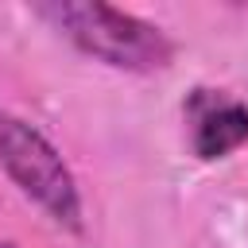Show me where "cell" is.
I'll return each mask as SVG.
<instances>
[{
  "instance_id": "6da1fadb",
  "label": "cell",
  "mask_w": 248,
  "mask_h": 248,
  "mask_svg": "<svg viewBox=\"0 0 248 248\" xmlns=\"http://www.w3.org/2000/svg\"><path fill=\"white\" fill-rule=\"evenodd\" d=\"M81 54L124 74H159L174 62V43L163 27L101 4V0H50L35 8Z\"/></svg>"
},
{
  "instance_id": "7a4b0ae2",
  "label": "cell",
  "mask_w": 248,
  "mask_h": 248,
  "mask_svg": "<svg viewBox=\"0 0 248 248\" xmlns=\"http://www.w3.org/2000/svg\"><path fill=\"white\" fill-rule=\"evenodd\" d=\"M0 170L31 198L50 221L81 229V190L62 151L23 116L0 108Z\"/></svg>"
},
{
  "instance_id": "3957f363",
  "label": "cell",
  "mask_w": 248,
  "mask_h": 248,
  "mask_svg": "<svg viewBox=\"0 0 248 248\" xmlns=\"http://www.w3.org/2000/svg\"><path fill=\"white\" fill-rule=\"evenodd\" d=\"M186 136L198 159H229L248 143V105L225 89H194L182 105Z\"/></svg>"
},
{
  "instance_id": "277c9868",
  "label": "cell",
  "mask_w": 248,
  "mask_h": 248,
  "mask_svg": "<svg viewBox=\"0 0 248 248\" xmlns=\"http://www.w3.org/2000/svg\"><path fill=\"white\" fill-rule=\"evenodd\" d=\"M0 248H16V244H8V240H0Z\"/></svg>"
}]
</instances>
